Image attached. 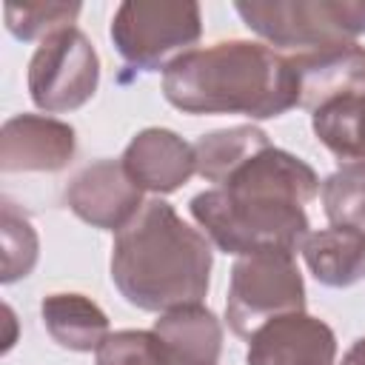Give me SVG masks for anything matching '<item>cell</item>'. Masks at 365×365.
<instances>
[{"mask_svg": "<svg viewBox=\"0 0 365 365\" xmlns=\"http://www.w3.org/2000/svg\"><path fill=\"white\" fill-rule=\"evenodd\" d=\"M291 68L299 91L297 106L308 111H317L345 94L365 91V48L356 43L299 51L291 57Z\"/></svg>", "mask_w": 365, "mask_h": 365, "instance_id": "cell-12", "label": "cell"}, {"mask_svg": "<svg viewBox=\"0 0 365 365\" xmlns=\"http://www.w3.org/2000/svg\"><path fill=\"white\" fill-rule=\"evenodd\" d=\"M322 211L331 225L365 228V163H342L319 185Z\"/></svg>", "mask_w": 365, "mask_h": 365, "instance_id": "cell-18", "label": "cell"}, {"mask_svg": "<svg viewBox=\"0 0 365 365\" xmlns=\"http://www.w3.org/2000/svg\"><path fill=\"white\" fill-rule=\"evenodd\" d=\"M3 282H17L23 277L31 274L34 262H37V231L29 222V217L23 211L14 208L11 200H3Z\"/></svg>", "mask_w": 365, "mask_h": 365, "instance_id": "cell-19", "label": "cell"}, {"mask_svg": "<svg viewBox=\"0 0 365 365\" xmlns=\"http://www.w3.org/2000/svg\"><path fill=\"white\" fill-rule=\"evenodd\" d=\"M211 242L165 200H148L117 231L111 245V282L140 311L165 314L202 302L211 285Z\"/></svg>", "mask_w": 365, "mask_h": 365, "instance_id": "cell-3", "label": "cell"}, {"mask_svg": "<svg viewBox=\"0 0 365 365\" xmlns=\"http://www.w3.org/2000/svg\"><path fill=\"white\" fill-rule=\"evenodd\" d=\"M165 100L185 114L279 117L299 103L291 57L251 40H222L177 54L163 68Z\"/></svg>", "mask_w": 365, "mask_h": 365, "instance_id": "cell-2", "label": "cell"}, {"mask_svg": "<svg viewBox=\"0 0 365 365\" xmlns=\"http://www.w3.org/2000/svg\"><path fill=\"white\" fill-rule=\"evenodd\" d=\"M168 365H217L222 351V325L202 302L180 305L154 322Z\"/></svg>", "mask_w": 365, "mask_h": 365, "instance_id": "cell-13", "label": "cell"}, {"mask_svg": "<svg viewBox=\"0 0 365 365\" xmlns=\"http://www.w3.org/2000/svg\"><path fill=\"white\" fill-rule=\"evenodd\" d=\"M339 365H365V336L356 339V342L345 351V356H342Z\"/></svg>", "mask_w": 365, "mask_h": 365, "instance_id": "cell-22", "label": "cell"}, {"mask_svg": "<svg viewBox=\"0 0 365 365\" xmlns=\"http://www.w3.org/2000/svg\"><path fill=\"white\" fill-rule=\"evenodd\" d=\"M234 9L251 31L282 48H331L365 34V0H251Z\"/></svg>", "mask_w": 365, "mask_h": 365, "instance_id": "cell-4", "label": "cell"}, {"mask_svg": "<svg viewBox=\"0 0 365 365\" xmlns=\"http://www.w3.org/2000/svg\"><path fill=\"white\" fill-rule=\"evenodd\" d=\"M40 317L48 336L68 351H100L108 339L106 311L83 294H48L40 302Z\"/></svg>", "mask_w": 365, "mask_h": 365, "instance_id": "cell-15", "label": "cell"}, {"mask_svg": "<svg viewBox=\"0 0 365 365\" xmlns=\"http://www.w3.org/2000/svg\"><path fill=\"white\" fill-rule=\"evenodd\" d=\"M299 251L314 279L328 288H348L365 279V228L331 225L314 231Z\"/></svg>", "mask_w": 365, "mask_h": 365, "instance_id": "cell-14", "label": "cell"}, {"mask_svg": "<svg viewBox=\"0 0 365 365\" xmlns=\"http://www.w3.org/2000/svg\"><path fill=\"white\" fill-rule=\"evenodd\" d=\"M271 145L268 134L257 125H234L202 134L194 143L197 154V174L214 185H222L242 163Z\"/></svg>", "mask_w": 365, "mask_h": 365, "instance_id": "cell-16", "label": "cell"}, {"mask_svg": "<svg viewBox=\"0 0 365 365\" xmlns=\"http://www.w3.org/2000/svg\"><path fill=\"white\" fill-rule=\"evenodd\" d=\"M120 163L143 191L154 194H171L197 174L194 145L171 128H143L131 137Z\"/></svg>", "mask_w": 365, "mask_h": 365, "instance_id": "cell-11", "label": "cell"}, {"mask_svg": "<svg viewBox=\"0 0 365 365\" xmlns=\"http://www.w3.org/2000/svg\"><path fill=\"white\" fill-rule=\"evenodd\" d=\"M80 14V3H9L6 6V29L29 43L37 37H48L60 29H68Z\"/></svg>", "mask_w": 365, "mask_h": 365, "instance_id": "cell-20", "label": "cell"}, {"mask_svg": "<svg viewBox=\"0 0 365 365\" xmlns=\"http://www.w3.org/2000/svg\"><path fill=\"white\" fill-rule=\"evenodd\" d=\"M319 194L317 171L291 151L268 145L222 185L191 197V217L225 254L297 251L308 237L305 202Z\"/></svg>", "mask_w": 365, "mask_h": 365, "instance_id": "cell-1", "label": "cell"}, {"mask_svg": "<svg viewBox=\"0 0 365 365\" xmlns=\"http://www.w3.org/2000/svg\"><path fill=\"white\" fill-rule=\"evenodd\" d=\"M66 205L91 228L120 231L143 208V188L117 160H97L80 168L66 185Z\"/></svg>", "mask_w": 365, "mask_h": 365, "instance_id": "cell-8", "label": "cell"}, {"mask_svg": "<svg viewBox=\"0 0 365 365\" xmlns=\"http://www.w3.org/2000/svg\"><path fill=\"white\" fill-rule=\"evenodd\" d=\"M74 128L43 114H14L0 128V171H60L74 157Z\"/></svg>", "mask_w": 365, "mask_h": 365, "instance_id": "cell-10", "label": "cell"}, {"mask_svg": "<svg viewBox=\"0 0 365 365\" xmlns=\"http://www.w3.org/2000/svg\"><path fill=\"white\" fill-rule=\"evenodd\" d=\"M100 83V57L91 40L68 26L46 40L29 60L31 103L48 114H63L86 106Z\"/></svg>", "mask_w": 365, "mask_h": 365, "instance_id": "cell-7", "label": "cell"}, {"mask_svg": "<svg viewBox=\"0 0 365 365\" xmlns=\"http://www.w3.org/2000/svg\"><path fill=\"white\" fill-rule=\"evenodd\" d=\"M114 48L143 71L165 68L202 34L197 3H120L111 20Z\"/></svg>", "mask_w": 365, "mask_h": 365, "instance_id": "cell-6", "label": "cell"}, {"mask_svg": "<svg viewBox=\"0 0 365 365\" xmlns=\"http://www.w3.org/2000/svg\"><path fill=\"white\" fill-rule=\"evenodd\" d=\"M336 336L322 319L294 311L268 319L248 336V365H334Z\"/></svg>", "mask_w": 365, "mask_h": 365, "instance_id": "cell-9", "label": "cell"}, {"mask_svg": "<svg viewBox=\"0 0 365 365\" xmlns=\"http://www.w3.org/2000/svg\"><path fill=\"white\" fill-rule=\"evenodd\" d=\"M305 311V282L291 251H257L231 268L225 319L237 336H251L274 317Z\"/></svg>", "mask_w": 365, "mask_h": 365, "instance_id": "cell-5", "label": "cell"}, {"mask_svg": "<svg viewBox=\"0 0 365 365\" xmlns=\"http://www.w3.org/2000/svg\"><path fill=\"white\" fill-rule=\"evenodd\" d=\"M311 128L339 163H365V91L317 108Z\"/></svg>", "mask_w": 365, "mask_h": 365, "instance_id": "cell-17", "label": "cell"}, {"mask_svg": "<svg viewBox=\"0 0 365 365\" xmlns=\"http://www.w3.org/2000/svg\"><path fill=\"white\" fill-rule=\"evenodd\" d=\"M97 365H168V359L154 331H117L97 351Z\"/></svg>", "mask_w": 365, "mask_h": 365, "instance_id": "cell-21", "label": "cell"}]
</instances>
